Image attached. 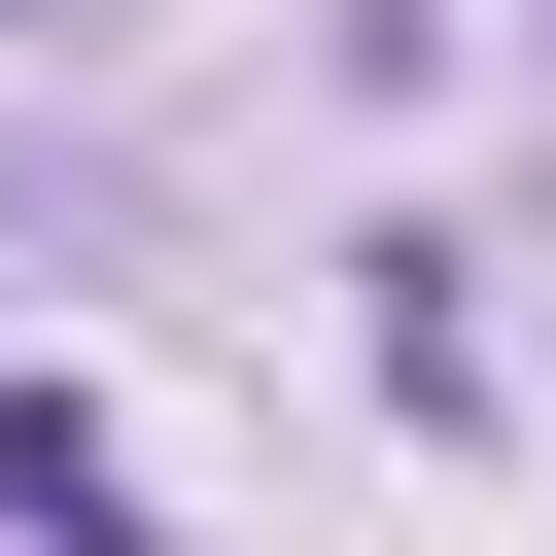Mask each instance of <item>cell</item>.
I'll list each match as a JSON object with an SVG mask.
<instances>
[]
</instances>
